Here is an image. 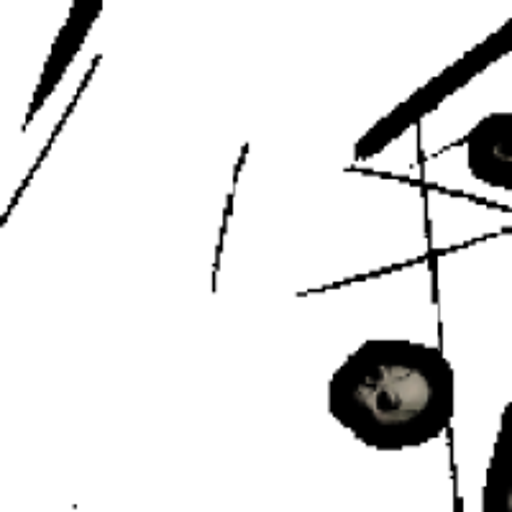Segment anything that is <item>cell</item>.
<instances>
[{
	"instance_id": "1",
	"label": "cell",
	"mask_w": 512,
	"mask_h": 512,
	"mask_svg": "<svg viewBox=\"0 0 512 512\" xmlns=\"http://www.w3.org/2000/svg\"><path fill=\"white\" fill-rule=\"evenodd\" d=\"M326 405L361 446L410 451L438 441L454 423L456 372L438 346L367 338L333 369Z\"/></svg>"
},
{
	"instance_id": "2",
	"label": "cell",
	"mask_w": 512,
	"mask_h": 512,
	"mask_svg": "<svg viewBox=\"0 0 512 512\" xmlns=\"http://www.w3.org/2000/svg\"><path fill=\"white\" fill-rule=\"evenodd\" d=\"M512 52V18L505 21L497 31L487 36L484 41H479L477 47H472L464 57H459L456 62H451L443 72H438L436 77L420 85L410 98L402 100L400 105H395L382 121L374 123L367 134L361 136L354 146V157L359 162L364 159H372L377 154H382L392 141L400 139L402 134H408L410 128L418 126L425 116H431L443 100H448L456 90H461L464 85L474 80V77L482 75L484 70H489L492 64L500 62L502 57Z\"/></svg>"
},
{
	"instance_id": "3",
	"label": "cell",
	"mask_w": 512,
	"mask_h": 512,
	"mask_svg": "<svg viewBox=\"0 0 512 512\" xmlns=\"http://www.w3.org/2000/svg\"><path fill=\"white\" fill-rule=\"evenodd\" d=\"M459 146L474 180L492 190L512 192V113L479 118Z\"/></svg>"
},
{
	"instance_id": "4",
	"label": "cell",
	"mask_w": 512,
	"mask_h": 512,
	"mask_svg": "<svg viewBox=\"0 0 512 512\" xmlns=\"http://www.w3.org/2000/svg\"><path fill=\"white\" fill-rule=\"evenodd\" d=\"M100 11H103V3H100V0H80V3L72 6L70 16H67V21L62 24V29L57 31V36H54L52 41V49H49L47 59H44L39 82H36L34 95H31L29 111H26L24 128L39 116L41 108H44L47 100L54 95V90L62 85V80L67 77V70H70V64L75 62L82 44L88 39L90 29H93V24L98 21Z\"/></svg>"
},
{
	"instance_id": "5",
	"label": "cell",
	"mask_w": 512,
	"mask_h": 512,
	"mask_svg": "<svg viewBox=\"0 0 512 512\" xmlns=\"http://www.w3.org/2000/svg\"><path fill=\"white\" fill-rule=\"evenodd\" d=\"M482 512H512V400L497 420L482 482Z\"/></svg>"
}]
</instances>
